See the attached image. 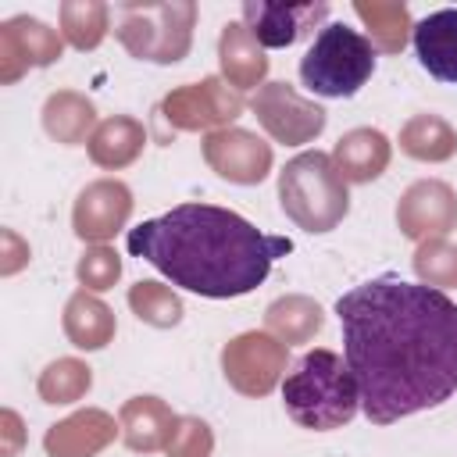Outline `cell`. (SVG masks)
<instances>
[{
    "label": "cell",
    "mask_w": 457,
    "mask_h": 457,
    "mask_svg": "<svg viewBox=\"0 0 457 457\" xmlns=\"http://www.w3.org/2000/svg\"><path fill=\"white\" fill-rule=\"evenodd\" d=\"M129 307L139 321L154 328H171L182 321V300L161 282H136L129 289Z\"/></svg>",
    "instance_id": "83f0119b"
},
{
    "label": "cell",
    "mask_w": 457,
    "mask_h": 457,
    "mask_svg": "<svg viewBox=\"0 0 457 457\" xmlns=\"http://www.w3.org/2000/svg\"><path fill=\"white\" fill-rule=\"evenodd\" d=\"M161 114L186 132L196 129H211V125H225L236 121L243 114V96L239 89H228L218 75L196 82V86H179L161 100Z\"/></svg>",
    "instance_id": "9c48e42d"
},
{
    "label": "cell",
    "mask_w": 457,
    "mask_h": 457,
    "mask_svg": "<svg viewBox=\"0 0 457 457\" xmlns=\"http://www.w3.org/2000/svg\"><path fill=\"white\" fill-rule=\"evenodd\" d=\"M328 18L325 0H307V4H268V0H246L243 4V25L261 46L282 50L314 32Z\"/></svg>",
    "instance_id": "30bf717a"
},
{
    "label": "cell",
    "mask_w": 457,
    "mask_h": 457,
    "mask_svg": "<svg viewBox=\"0 0 457 457\" xmlns=\"http://www.w3.org/2000/svg\"><path fill=\"white\" fill-rule=\"evenodd\" d=\"M89 386H93L89 364H82L75 357H57L54 364L43 368L36 389H39L43 403H75L89 393Z\"/></svg>",
    "instance_id": "4316f807"
},
{
    "label": "cell",
    "mask_w": 457,
    "mask_h": 457,
    "mask_svg": "<svg viewBox=\"0 0 457 457\" xmlns=\"http://www.w3.org/2000/svg\"><path fill=\"white\" fill-rule=\"evenodd\" d=\"M336 314L368 421L393 425L457 393V303L443 289L382 275L346 289Z\"/></svg>",
    "instance_id": "6da1fadb"
},
{
    "label": "cell",
    "mask_w": 457,
    "mask_h": 457,
    "mask_svg": "<svg viewBox=\"0 0 457 457\" xmlns=\"http://www.w3.org/2000/svg\"><path fill=\"white\" fill-rule=\"evenodd\" d=\"M93 121H96V107H93L82 93H75V89L50 93L46 104H43V129H46L57 143H64V146H75V143H82L86 136H93V132H89ZM86 143H89V139H86Z\"/></svg>",
    "instance_id": "7402d4cb"
},
{
    "label": "cell",
    "mask_w": 457,
    "mask_h": 457,
    "mask_svg": "<svg viewBox=\"0 0 457 457\" xmlns=\"http://www.w3.org/2000/svg\"><path fill=\"white\" fill-rule=\"evenodd\" d=\"M400 150L414 161H450L457 154V132L439 114H414L400 129Z\"/></svg>",
    "instance_id": "603a6c76"
},
{
    "label": "cell",
    "mask_w": 457,
    "mask_h": 457,
    "mask_svg": "<svg viewBox=\"0 0 457 457\" xmlns=\"http://www.w3.org/2000/svg\"><path fill=\"white\" fill-rule=\"evenodd\" d=\"M389 139L378 129H350L346 136H339L336 150H332V164L346 182H375L386 168H389Z\"/></svg>",
    "instance_id": "e0dca14e"
},
{
    "label": "cell",
    "mask_w": 457,
    "mask_h": 457,
    "mask_svg": "<svg viewBox=\"0 0 457 457\" xmlns=\"http://www.w3.org/2000/svg\"><path fill=\"white\" fill-rule=\"evenodd\" d=\"M282 407L286 414L311 432H332L353 421L361 407V393L346 357L336 350H307L282 378Z\"/></svg>",
    "instance_id": "3957f363"
},
{
    "label": "cell",
    "mask_w": 457,
    "mask_h": 457,
    "mask_svg": "<svg viewBox=\"0 0 457 457\" xmlns=\"http://www.w3.org/2000/svg\"><path fill=\"white\" fill-rule=\"evenodd\" d=\"M204 161L236 186H257L271 171V146L246 129H218L204 139Z\"/></svg>",
    "instance_id": "8fae6325"
},
{
    "label": "cell",
    "mask_w": 457,
    "mask_h": 457,
    "mask_svg": "<svg viewBox=\"0 0 457 457\" xmlns=\"http://www.w3.org/2000/svg\"><path fill=\"white\" fill-rule=\"evenodd\" d=\"M114 439V418L104 411H79L50 425L43 446L50 457H93Z\"/></svg>",
    "instance_id": "ac0fdd59"
},
{
    "label": "cell",
    "mask_w": 457,
    "mask_h": 457,
    "mask_svg": "<svg viewBox=\"0 0 457 457\" xmlns=\"http://www.w3.org/2000/svg\"><path fill=\"white\" fill-rule=\"evenodd\" d=\"M371 71H375L371 39L343 21L321 25L314 43L300 57V82L325 100H346L361 93Z\"/></svg>",
    "instance_id": "5b68a950"
},
{
    "label": "cell",
    "mask_w": 457,
    "mask_h": 457,
    "mask_svg": "<svg viewBox=\"0 0 457 457\" xmlns=\"http://www.w3.org/2000/svg\"><path fill=\"white\" fill-rule=\"evenodd\" d=\"M64 336L79 350H104L114 339V314L111 307L93 296L89 289H79L64 303Z\"/></svg>",
    "instance_id": "44dd1931"
},
{
    "label": "cell",
    "mask_w": 457,
    "mask_h": 457,
    "mask_svg": "<svg viewBox=\"0 0 457 457\" xmlns=\"http://www.w3.org/2000/svg\"><path fill=\"white\" fill-rule=\"evenodd\" d=\"M79 282L89 289V293H104L111 289L118 278H121V257L111 250V246H89L82 257H79V268H75Z\"/></svg>",
    "instance_id": "f546056e"
},
{
    "label": "cell",
    "mask_w": 457,
    "mask_h": 457,
    "mask_svg": "<svg viewBox=\"0 0 457 457\" xmlns=\"http://www.w3.org/2000/svg\"><path fill=\"white\" fill-rule=\"evenodd\" d=\"M86 146H89L93 164H100L107 171H118V168L132 164L143 154L146 129L136 118H129V114H114V118H107V121H100L93 129V136H89Z\"/></svg>",
    "instance_id": "ffe728a7"
},
{
    "label": "cell",
    "mask_w": 457,
    "mask_h": 457,
    "mask_svg": "<svg viewBox=\"0 0 457 457\" xmlns=\"http://www.w3.org/2000/svg\"><path fill=\"white\" fill-rule=\"evenodd\" d=\"M107 18H111V7L107 4H96V0H68V4H61V36L75 50H93L107 36Z\"/></svg>",
    "instance_id": "484cf974"
},
{
    "label": "cell",
    "mask_w": 457,
    "mask_h": 457,
    "mask_svg": "<svg viewBox=\"0 0 457 457\" xmlns=\"http://www.w3.org/2000/svg\"><path fill=\"white\" fill-rule=\"evenodd\" d=\"M129 214H132V189L118 179H96L79 193L71 211V228L82 243L100 246L104 239L125 228Z\"/></svg>",
    "instance_id": "7c38bea8"
},
{
    "label": "cell",
    "mask_w": 457,
    "mask_h": 457,
    "mask_svg": "<svg viewBox=\"0 0 457 457\" xmlns=\"http://www.w3.org/2000/svg\"><path fill=\"white\" fill-rule=\"evenodd\" d=\"M418 64L439 79V82H457V7L432 11L411 29Z\"/></svg>",
    "instance_id": "9a60e30c"
},
{
    "label": "cell",
    "mask_w": 457,
    "mask_h": 457,
    "mask_svg": "<svg viewBox=\"0 0 457 457\" xmlns=\"http://www.w3.org/2000/svg\"><path fill=\"white\" fill-rule=\"evenodd\" d=\"M396 221H400V232L407 239H421V243L425 239H443L457 225V196L439 179L414 182L400 196Z\"/></svg>",
    "instance_id": "4fadbf2b"
},
{
    "label": "cell",
    "mask_w": 457,
    "mask_h": 457,
    "mask_svg": "<svg viewBox=\"0 0 457 457\" xmlns=\"http://www.w3.org/2000/svg\"><path fill=\"white\" fill-rule=\"evenodd\" d=\"M253 114L275 143L300 146L325 132V111L314 100H303L289 82H264L253 96Z\"/></svg>",
    "instance_id": "52a82bcc"
},
{
    "label": "cell",
    "mask_w": 457,
    "mask_h": 457,
    "mask_svg": "<svg viewBox=\"0 0 457 457\" xmlns=\"http://www.w3.org/2000/svg\"><path fill=\"white\" fill-rule=\"evenodd\" d=\"M321 321H325L321 307L307 296H282L264 311L268 332H275L282 343H307L321 328Z\"/></svg>",
    "instance_id": "cb8c5ba5"
},
{
    "label": "cell",
    "mask_w": 457,
    "mask_h": 457,
    "mask_svg": "<svg viewBox=\"0 0 457 457\" xmlns=\"http://www.w3.org/2000/svg\"><path fill=\"white\" fill-rule=\"evenodd\" d=\"M225 378L243 396H264L286 371V343L268 332H243L221 350Z\"/></svg>",
    "instance_id": "ba28073f"
},
{
    "label": "cell",
    "mask_w": 457,
    "mask_h": 457,
    "mask_svg": "<svg viewBox=\"0 0 457 457\" xmlns=\"http://www.w3.org/2000/svg\"><path fill=\"white\" fill-rule=\"evenodd\" d=\"M353 11H357V18L368 21V32H371L368 39H371L375 50H386V54H400L403 50V43H407V36L414 29L403 4H378V0L368 4V0H357Z\"/></svg>",
    "instance_id": "d4e9b609"
},
{
    "label": "cell",
    "mask_w": 457,
    "mask_h": 457,
    "mask_svg": "<svg viewBox=\"0 0 457 457\" xmlns=\"http://www.w3.org/2000/svg\"><path fill=\"white\" fill-rule=\"evenodd\" d=\"M193 21L196 4L175 0V4H121L114 36L136 61L154 64H175L189 54L193 43Z\"/></svg>",
    "instance_id": "8992f818"
},
{
    "label": "cell",
    "mask_w": 457,
    "mask_h": 457,
    "mask_svg": "<svg viewBox=\"0 0 457 457\" xmlns=\"http://www.w3.org/2000/svg\"><path fill=\"white\" fill-rule=\"evenodd\" d=\"M278 204L303 232H332L350 211V189L336 171L332 154L307 150L286 161L278 171Z\"/></svg>",
    "instance_id": "277c9868"
},
{
    "label": "cell",
    "mask_w": 457,
    "mask_h": 457,
    "mask_svg": "<svg viewBox=\"0 0 457 457\" xmlns=\"http://www.w3.org/2000/svg\"><path fill=\"white\" fill-rule=\"evenodd\" d=\"M61 57V36L36 18H11L0 25V75L14 82L25 68H46Z\"/></svg>",
    "instance_id": "5bb4252c"
},
{
    "label": "cell",
    "mask_w": 457,
    "mask_h": 457,
    "mask_svg": "<svg viewBox=\"0 0 457 457\" xmlns=\"http://www.w3.org/2000/svg\"><path fill=\"white\" fill-rule=\"evenodd\" d=\"M218 61H221V75L228 79L232 89H253L268 75V57L243 21H228L221 29Z\"/></svg>",
    "instance_id": "d6986e66"
},
{
    "label": "cell",
    "mask_w": 457,
    "mask_h": 457,
    "mask_svg": "<svg viewBox=\"0 0 457 457\" xmlns=\"http://www.w3.org/2000/svg\"><path fill=\"white\" fill-rule=\"evenodd\" d=\"M414 271L425 286H457V246L446 239H425L414 253Z\"/></svg>",
    "instance_id": "f1b7e54d"
},
{
    "label": "cell",
    "mask_w": 457,
    "mask_h": 457,
    "mask_svg": "<svg viewBox=\"0 0 457 457\" xmlns=\"http://www.w3.org/2000/svg\"><path fill=\"white\" fill-rule=\"evenodd\" d=\"M214 450V436L207 428V421L200 418H179L171 443H168V457H207Z\"/></svg>",
    "instance_id": "4dcf8cb0"
},
{
    "label": "cell",
    "mask_w": 457,
    "mask_h": 457,
    "mask_svg": "<svg viewBox=\"0 0 457 457\" xmlns=\"http://www.w3.org/2000/svg\"><path fill=\"white\" fill-rule=\"evenodd\" d=\"M125 246L132 257L154 264L171 286L211 300H232L253 293L271 264L293 250V239L268 236L228 207L179 204L129 228Z\"/></svg>",
    "instance_id": "7a4b0ae2"
},
{
    "label": "cell",
    "mask_w": 457,
    "mask_h": 457,
    "mask_svg": "<svg viewBox=\"0 0 457 457\" xmlns=\"http://www.w3.org/2000/svg\"><path fill=\"white\" fill-rule=\"evenodd\" d=\"M175 414L161 396H132L121 403L118 425L125 436V446L136 453H157L168 450L171 432H175Z\"/></svg>",
    "instance_id": "2e32d148"
}]
</instances>
